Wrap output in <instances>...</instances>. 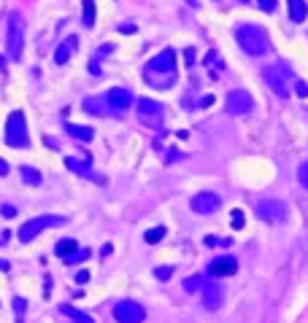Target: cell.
I'll use <instances>...</instances> for the list:
<instances>
[{
  "instance_id": "obj_42",
  "label": "cell",
  "mask_w": 308,
  "mask_h": 323,
  "mask_svg": "<svg viewBox=\"0 0 308 323\" xmlns=\"http://www.w3.org/2000/svg\"><path fill=\"white\" fill-rule=\"evenodd\" d=\"M8 237H11V234H8V232H0V245H3V242H5V240H8Z\"/></svg>"
},
{
  "instance_id": "obj_13",
  "label": "cell",
  "mask_w": 308,
  "mask_h": 323,
  "mask_svg": "<svg viewBox=\"0 0 308 323\" xmlns=\"http://www.w3.org/2000/svg\"><path fill=\"white\" fill-rule=\"evenodd\" d=\"M106 102H108V108H111L114 113H122V111H127L130 105H133V95H130L127 89H111L106 95Z\"/></svg>"
},
{
  "instance_id": "obj_11",
  "label": "cell",
  "mask_w": 308,
  "mask_h": 323,
  "mask_svg": "<svg viewBox=\"0 0 308 323\" xmlns=\"http://www.w3.org/2000/svg\"><path fill=\"white\" fill-rule=\"evenodd\" d=\"M252 95L243 89H235L227 95V113H232V116H241V113H249L252 111Z\"/></svg>"
},
{
  "instance_id": "obj_1",
  "label": "cell",
  "mask_w": 308,
  "mask_h": 323,
  "mask_svg": "<svg viewBox=\"0 0 308 323\" xmlns=\"http://www.w3.org/2000/svg\"><path fill=\"white\" fill-rule=\"evenodd\" d=\"M144 78L154 89H170V86L176 84V54L170 49L157 54L149 65L144 67Z\"/></svg>"
},
{
  "instance_id": "obj_17",
  "label": "cell",
  "mask_w": 308,
  "mask_h": 323,
  "mask_svg": "<svg viewBox=\"0 0 308 323\" xmlns=\"http://www.w3.org/2000/svg\"><path fill=\"white\" fill-rule=\"evenodd\" d=\"M287 5H289V19H292V22H303L306 16H308L306 0H287Z\"/></svg>"
},
{
  "instance_id": "obj_26",
  "label": "cell",
  "mask_w": 308,
  "mask_h": 323,
  "mask_svg": "<svg viewBox=\"0 0 308 323\" xmlns=\"http://www.w3.org/2000/svg\"><path fill=\"white\" fill-rule=\"evenodd\" d=\"M87 258H89V251H87V248H81V251H73L71 256H65L62 261H65V264H76V261H87Z\"/></svg>"
},
{
  "instance_id": "obj_15",
  "label": "cell",
  "mask_w": 308,
  "mask_h": 323,
  "mask_svg": "<svg viewBox=\"0 0 308 323\" xmlns=\"http://www.w3.org/2000/svg\"><path fill=\"white\" fill-rule=\"evenodd\" d=\"M76 49H78V38H76V35L65 38V40H62V43L54 49V62H57V65H65V62L73 57V51H76Z\"/></svg>"
},
{
  "instance_id": "obj_14",
  "label": "cell",
  "mask_w": 308,
  "mask_h": 323,
  "mask_svg": "<svg viewBox=\"0 0 308 323\" xmlns=\"http://www.w3.org/2000/svg\"><path fill=\"white\" fill-rule=\"evenodd\" d=\"M222 302H225V291H222L216 283H205L203 286V304L208 310H219Z\"/></svg>"
},
{
  "instance_id": "obj_29",
  "label": "cell",
  "mask_w": 308,
  "mask_h": 323,
  "mask_svg": "<svg viewBox=\"0 0 308 323\" xmlns=\"http://www.w3.org/2000/svg\"><path fill=\"white\" fill-rule=\"evenodd\" d=\"M295 92H298V97H308V84L300 78H295Z\"/></svg>"
},
{
  "instance_id": "obj_5",
  "label": "cell",
  "mask_w": 308,
  "mask_h": 323,
  "mask_svg": "<svg viewBox=\"0 0 308 323\" xmlns=\"http://www.w3.org/2000/svg\"><path fill=\"white\" fill-rule=\"evenodd\" d=\"M62 224H65V218H62V216H38V218H30V221H27L25 226L19 229V240L27 245V242H33L38 234L43 232V229L62 226Z\"/></svg>"
},
{
  "instance_id": "obj_19",
  "label": "cell",
  "mask_w": 308,
  "mask_h": 323,
  "mask_svg": "<svg viewBox=\"0 0 308 323\" xmlns=\"http://www.w3.org/2000/svg\"><path fill=\"white\" fill-rule=\"evenodd\" d=\"M60 313H65V315H68V318H71L73 323H95V318H92V315L81 313V310L71 307V304H62V307H60Z\"/></svg>"
},
{
  "instance_id": "obj_28",
  "label": "cell",
  "mask_w": 308,
  "mask_h": 323,
  "mask_svg": "<svg viewBox=\"0 0 308 323\" xmlns=\"http://www.w3.org/2000/svg\"><path fill=\"white\" fill-rule=\"evenodd\" d=\"M230 221H232V229H243V210H232L230 213Z\"/></svg>"
},
{
  "instance_id": "obj_38",
  "label": "cell",
  "mask_w": 308,
  "mask_h": 323,
  "mask_svg": "<svg viewBox=\"0 0 308 323\" xmlns=\"http://www.w3.org/2000/svg\"><path fill=\"white\" fill-rule=\"evenodd\" d=\"M208 105H214V95H205L200 100V108H208Z\"/></svg>"
},
{
  "instance_id": "obj_8",
  "label": "cell",
  "mask_w": 308,
  "mask_h": 323,
  "mask_svg": "<svg viewBox=\"0 0 308 323\" xmlns=\"http://www.w3.org/2000/svg\"><path fill=\"white\" fill-rule=\"evenodd\" d=\"M114 318L119 323H144L146 310L141 307L138 302H119L116 307H114Z\"/></svg>"
},
{
  "instance_id": "obj_20",
  "label": "cell",
  "mask_w": 308,
  "mask_h": 323,
  "mask_svg": "<svg viewBox=\"0 0 308 323\" xmlns=\"http://www.w3.org/2000/svg\"><path fill=\"white\" fill-rule=\"evenodd\" d=\"M68 132H71L76 140H84V143H89L95 137V129L92 127H78V124H68Z\"/></svg>"
},
{
  "instance_id": "obj_16",
  "label": "cell",
  "mask_w": 308,
  "mask_h": 323,
  "mask_svg": "<svg viewBox=\"0 0 308 323\" xmlns=\"http://www.w3.org/2000/svg\"><path fill=\"white\" fill-rule=\"evenodd\" d=\"M84 111H87V113H95V116H106V113H111V108H108L106 100L87 97V100H84Z\"/></svg>"
},
{
  "instance_id": "obj_39",
  "label": "cell",
  "mask_w": 308,
  "mask_h": 323,
  "mask_svg": "<svg viewBox=\"0 0 308 323\" xmlns=\"http://www.w3.org/2000/svg\"><path fill=\"white\" fill-rule=\"evenodd\" d=\"M76 280H78V283H87V280H89V272H87V269H81V272L76 275Z\"/></svg>"
},
{
  "instance_id": "obj_32",
  "label": "cell",
  "mask_w": 308,
  "mask_h": 323,
  "mask_svg": "<svg viewBox=\"0 0 308 323\" xmlns=\"http://www.w3.org/2000/svg\"><path fill=\"white\" fill-rule=\"evenodd\" d=\"M154 278L157 280H168L170 278V267H157L154 269Z\"/></svg>"
},
{
  "instance_id": "obj_27",
  "label": "cell",
  "mask_w": 308,
  "mask_h": 323,
  "mask_svg": "<svg viewBox=\"0 0 308 323\" xmlns=\"http://www.w3.org/2000/svg\"><path fill=\"white\" fill-rule=\"evenodd\" d=\"M25 307H27L25 299L14 296V310H16V321H19V323H22V318H25Z\"/></svg>"
},
{
  "instance_id": "obj_41",
  "label": "cell",
  "mask_w": 308,
  "mask_h": 323,
  "mask_svg": "<svg viewBox=\"0 0 308 323\" xmlns=\"http://www.w3.org/2000/svg\"><path fill=\"white\" fill-rule=\"evenodd\" d=\"M0 269H11V264L5 261V258H0Z\"/></svg>"
},
{
  "instance_id": "obj_10",
  "label": "cell",
  "mask_w": 308,
  "mask_h": 323,
  "mask_svg": "<svg viewBox=\"0 0 308 323\" xmlns=\"http://www.w3.org/2000/svg\"><path fill=\"white\" fill-rule=\"evenodd\" d=\"M190 207L197 213V216H214V213L222 207V199L216 197V194H211V192H200V194L192 197Z\"/></svg>"
},
{
  "instance_id": "obj_25",
  "label": "cell",
  "mask_w": 308,
  "mask_h": 323,
  "mask_svg": "<svg viewBox=\"0 0 308 323\" xmlns=\"http://www.w3.org/2000/svg\"><path fill=\"white\" fill-rule=\"evenodd\" d=\"M165 232H168L165 226H154V229H149V232L144 234V240L149 242V245H154V242H159V240L165 237Z\"/></svg>"
},
{
  "instance_id": "obj_21",
  "label": "cell",
  "mask_w": 308,
  "mask_h": 323,
  "mask_svg": "<svg viewBox=\"0 0 308 323\" xmlns=\"http://www.w3.org/2000/svg\"><path fill=\"white\" fill-rule=\"evenodd\" d=\"M76 248H78V242H76V240L65 237V240H60V242L54 245V253H57L60 258H65V256H71V253L76 251Z\"/></svg>"
},
{
  "instance_id": "obj_3",
  "label": "cell",
  "mask_w": 308,
  "mask_h": 323,
  "mask_svg": "<svg viewBox=\"0 0 308 323\" xmlns=\"http://www.w3.org/2000/svg\"><path fill=\"white\" fill-rule=\"evenodd\" d=\"M5 146L11 148H27L30 146V137H27V121L22 111L8 113V121H5Z\"/></svg>"
},
{
  "instance_id": "obj_22",
  "label": "cell",
  "mask_w": 308,
  "mask_h": 323,
  "mask_svg": "<svg viewBox=\"0 0 308 323\" xmlns=\"http://www.w3.org/2000/svg\"><path fill=\"white\" fill-rule=\"evenodd\" d=\"M22 181H25L27 186H41L43 178H41V172L33 170V167H22Z\"/></svg>"
},
{
  "instance_id": "obj_34",
  "label": "cell",
  "mask_w": 308,
  "mask_h": 323,
  "mask_svg": "<svg viewBox=\"0 0 308 323\" xmlns=\"http://www.w3.org/2000/svg\"><path fill=\"white\" fill-rule=\"evenodd\" d=\"M0 213H3L5 218H14V216H16V207H11V205H3V207H0Z\"/></svg>"
},
{
  "instance_id": "obj_35",
  "label": "cell",
  "mask_w": 308,
  "mask_h": 323,
  "mask_svg": "<svg viewBox=\"0 0 308 323\" xmlns=\"http://www.w3.org/2000/svg\"><path fill=\"white\" fill-rule=\"evenodd\" d=\"M111 51H114V46H111V43H106V46H100V49L95 51V54H98V57H108Z\"/></svg>"
},
{
  "instance_id": "obj_18",
  "label": "cell",
  "mask_w": 308,
  "mask_h": 323,
  "mask_svg": "<svg viewBox=\"0 0 308 323\" xmlns=\"http://www.w3.org/2000/svg\"><path fill=\"white\" fill-rule=\"evenodd\" d=\"M65 167H68L71 172H78V175H89V172H92V164H89V159L68 157V159H65Z\"/></svg>"
},
{
  "instance_id": "obj_40",
  "label": "cell",
  "mask_w": 308,
  "mask_h": 323,
  "mask_svg": "<svg viewBox=\"0 0 308 323\" xmlns=\"http://www.w3.org/2000/svg\"><path fill=\"white\" fill-rule=\"evenodd\" d=\"M0 175H8V164H5V159H0Z\"/></svg>"
},
{
  "instance_id": "obj_43",
  "label": "cell",
  "mask_w": 308,
  "mask_h": 323,
  "mask_svg": "<svg viewBox=\"0 0 308 323\" xmlns=\"http://www.w3.org/2000/svg\"><path fill=\"white\" fill-rule=\"evenodd\" d=\"M187 3H190V5H197V0H187Z\"/></svg>"
},
{
  "instance_id": "obj_9",
  "label": "cell",
  "mask_w": 308,
  "mask_h": 323,
  "mask_svg": "<svg viewBox=\"0 0 308 323\" xmlns=\"http://www.w3.org/2000/svg\"><path fill=\"white\" fill-rule=\"evenodd\" d=\"M135 108H138V116L146 121V124H159L165 116V108L162 102L152 100V97H141L138 102H135Z\"/></svg>"
},
{
  "instance_id": "obj_4",
  "label": "cell",
  "mask_w": 308,
  "mask_h": 323,
  "mask_svg": "<svg viewBox=\"0 0 308 323\" xmlns=\"http://www.w3.org/2000/svg\"><path fill=\"white\" fill-rule=\"evenodd\" d=\"M5 43H8V57L14 62H19L22 49H25V16L16 14V11L8 16V38H5Z\"/></svg>"
},
{
  "instance_id": "obj_30",
  "label": "cell",
  "mask_w": 308,
  "mask_h": 323,
  "mask_svg": "<svg viewBox=\"0 0 308 323\" xmlns=\"http://www.w3.org/2000/svg\"><path fill=\"white\" fill-rule=\"evenodd\" d=\"M298 178H300V183H303V186L308 189V162H303V164H300V170H298Z\"/></svg>"
},
{
  "instance_id": "obj_31",
  "label": "cell",
  "mask_w": 308,
  "mask_h": 323,
  "mask_svg": "<svg viewBox=\"0 0 308 323\" xmlns=\"http://www.w3.org/2000/svg\"><path fill=\"white\" fill-rule=\"evenodd\" d=\"M257 3H260V8H262V11H268V14H270V11H276L278 0H257Z\"/></svg>"
},
{
  "instance_id": "obj_6",
  "label": "cell",
  "mask_w": 308,
  "mask_h": 323,
  "mask_svg": "<svg viewBox=\"0 0 308 323\" xmlns=\"http://www.w3.org/2000/svg\"><path fill=\"white\" fill-rule=\"evenodd\" d=\"M262 76H265V84L273 89V95L281 97V100H287L289 97V70L284 65H273V67H265L262 70Z\"/></svg>"
},
{
  "instance_id": "obj_37",
  "label": "cell",
  "mask_w": 308,
  "mask_h": 323,
  "mask_svg": "<svg viewBox=\"0 0 308 323\" xmlns=\"http://www.w3.org/2000/svg\"><path fill=\"white\" fill-rule=\"evenodd\" d=\"M89 70H92V76H95V78H100V76H103V70H100L98 62H89Z\"/></svg>"
},
{
  "instance_id": "obj_2",
  "label": "cell",
  "mask_w": 308,
  "mask_h": 323,
  "mask_svg": "<svg viewBox=\"0 0 308 323\" xmlns=\"http://www.w3.org/2000/svg\"><path fill=\"white\" fill-rule=\"evenodd\" d=\"M235 40H238V46L252 57H260L270 49V38H268L265 27H260V25H238L235 27Z\"/></svg>"
},
{
  "instance_id": "obj_7",
  "label": "cell",
  "mask_w": 308,
  "mask_h": 323,
  "mask_svg": "<svg viewBox=\"0 0 308 323\" xmlns=\"http://www.w3.org/2000/svg\"><path fill=\"white\" fill-rule=\"evenodd\" d=\"M254 210H257V216H260L262 221H268V224L287 221V205L278 202V199H262V202H257Z\"/></svg>"
},
{
  "instance_id": "obj_24",
  "label": "cell",
  "mask_w": 308,
  "mask_h": 323,
  "mask_svg": "<svg viewBox=\"0 0 308 323\" xmlns=\"http://www.w3.org/2000/svg\"><path fill=\"white\" fill-rule=\"evenodd\" d=\"M203 286H205V278H203V275H195V278H187V280H184V291H190V293L203 291Z\"/></svg>"
},
{
  "instance_id": "obj_36",
  "label": "cell",
  "mask_w": 308,
  "mask_h": 323,
  "mask_svg": "<svg viewBox=\"0 0 308 323\" xmlns=\"http://www.w3.org/2000/svg\"><path fill=\"white\" fill-rule=\"evenodd\" d=\"M184 62H187V65H192V62H195V49H187V51H184Z\"/></svg>"
},
{
  "instance_id": "obj_33",
  "label": "cell",
  "mask_w": 308,
  "mask_h": 323,
  "mask_svg": "<svg viewBox=\"0 0 308 323\" xmlns=\"http://www.w3.org/2000/svg\"><path fill=\"white\" fill-rule=\"evenodd\" d=\"M119 32H124V35H133V32H135V25H133V22H124V25H119Z\"/></svg>"
},
{
  "instance_id": "obj_23",
  "label": "cell",
  "mask_w": 308,
  "mask_h": 323,
  "mask_svg": "<svg viewBox=\"0 0 308 323\" xmlns=\"http://www.w3.org/2000/svg\"><path fill=\"white\" fill-rule=\"evenodd\" d=\"M81 5H84V27H92L95 25V14H98L95 0H81Z\"/></svg>"
},
{
  "instance_id": "obj_12",
  "label": "cell",
  "mask_w": 308,
  "mask_h": 323,
  "mask_svg": "<svg viewBox=\"0 0 308 323\" xmlns=\"http://www.w3.org/2000/svg\"><path fill=\"white\" fill-rule=\"evenodd\" d=\"M235 272H238V261L232 256H219L208 264V275H214V278H230Z\"/></svg>"
}]
</instances>
